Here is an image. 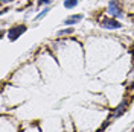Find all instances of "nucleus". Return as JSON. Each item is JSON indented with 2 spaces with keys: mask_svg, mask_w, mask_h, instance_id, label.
<instances>
[{
  "mask_svg": "<svg viewBox=\"0 0 134 132\" xmlns=\"http://www.w3.org/2000/svg\"><path fill=\"white\" fill-rule=\"evenodd\" d=\"M26 32V26L25 25H18V26H14V27H11L8 31V38L9 41H15L18 40V37L21 35V33Z\"/></svg>",
  "mask_w": 134,
  "mask_h": 132,
  "instance_id": "f257e3e1",
  "label": "nucleus"
},
{
  "mask_svg": "<svg viewBox=\"0 0 134 132\" xmlns=\"http://www.w3.org/2000/svg\"><path fill=\"white\" fill-rule=\"evenodd\" d=\"M82 18H84L82 14H78V15H70V17H67L66 20H64V25H67V26L76 25V23H79Z\"/></svg>",
  "mask_w": 134,
  "mask_h": 132,
  "instance_id": "20e7f679",
  "label": "nucleus"
},
{
  "mask_svg": "<svg viewBox=\"0 0 134 132\" xmlns=\"http://www.w3.org/2000/svg\"><path fill=\"white\" fill-rule=\"evenodd\" d=\"M100 27H104V29H108V31H113V29H120L122 25L117 21L116 18H102L100 20Z\"/></svg>",
  "mask_w": 134,
  "mask_h": 132,
  "instance_id": "f03ea898",
  "label": "nucleus"
},
{
  "mask_svg": "<svg viewBox=\"0 0 134 132\" xmlns=\"http://www.w3.org/2000/svg\"><path fill=\"white\" fill-rule=\"evenodd\" d=\"M50 0H38V5H46V6H49Z\"/></svg>",
  "mask_w": 134,
  "mask_h": 132,
  "instance_id": "1a4fd4ad",
  "label": "nucleus"
},
{
  "mask_svg": "<svg viewBox=\"0 0 134 132\" xmlns=\"http://www.w3.org/2000/svg\"><path fill=\"white\" fill-rule=\"evenodd\" d=\"M108 124H110V122H108V120H107V122H105V123L102 124V129H105V128H107V126H108Z\"/></svg>",
  "mask_w": 134,
  "mask_h": 132,
  "instance_id": "9d476101",
  "label": "nucleus"
},
{
  "mask_svg": "<svg viewBox=\"0 0 134 132\" xmlns=\"http://www.w3.org/2000/svg\"><path fill=\"white\" fill-rule=\"evenodd\" d=\"M108 14L113 18H122L124 17V14H122V11H120V8L117 6V2L116 0H110L108 2Z\"/></svg>",
  "mask_w": 134,
  "mask_h": 132,
  "instance_id": "7ed1b4c3",
  "label": "nucleus"
},
{
  "mask_svg": "<svg viewBox=\"0 0 134 132\" xmlns=\"http://www.w3.org/2000/svg\"><path fill=\"white\" fill-rule=\"evenodd\" d=\"M9 2H12V0H2V3H9Z\"/></svg>",
  "mask_w": 134,
  "mask_h": 132,
  "instance_id": "9b49d317",
  "label": "nucleus"
},
{
  "mask_svg": "<svg viewBox=\"0 0 134 132\" xmlns=\"http://www.w3.org/2000/svg\"><path fill=\"white\" fill-rule=\"evenodd\" d=\"M125 108H126V100H124V102H122V103H120V105L117 106L116 112H114V116H113V117H114V118L120 117L122 114H124V112H125Z\"/></svg>",
  "mask_w": 134,
  "mask_h": 132,
  "instance_id": "39448f33",
  "label": "nucleus"
},
{
  "mask_svg": "<svg viewBox=\"0 0 134 132\" xmlns=\"http://www.w3.org/2000/svg\"><path fill=\"white\" fill-rule=\"evenodd\" d=\"M78 2H79V0H64V8H66V9H73V8H76Z\"/></svg>",
  "mask_w": 134,
  "mask_h": 132,
  "instance_id": "423d86ee",
  "label": "nucleus"
},
{
  "mask_svg": "<svg viewBox=\"0 0 134 132\" xmlns=\"http://www.w3.org/2000/svg\"><path fill=\"white\" fill-rule=\"evenodd\" d=\"M70 33H73V27H66V29H61L58 31V37H63V35H70Z\"/></svg>",
  "mask_w": 134,
  "mask_h": 132,
  "instance_id": "6e6552de",
  "label": "nucleus"
},
{
  "mask_svg": "<svg viewBox=\"0 0 134 132\" xmlns=\"http://www.w3.org/2000/svg\"><path fill=\"white\" fill-rule=\"evenodd\" d=\"M49 12H50V6H46V8H44V9L41 11V12L38 14V15L35 17V20H37V21H40V20H41V18H44V17L49 14Z\"/></svg>",
  "mask_w": 134,
  "mask_h": 132,
  "instance_id": "0eeeda50",
  "label": "nucleus"
}]
</instances>
